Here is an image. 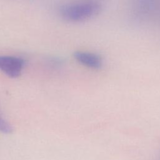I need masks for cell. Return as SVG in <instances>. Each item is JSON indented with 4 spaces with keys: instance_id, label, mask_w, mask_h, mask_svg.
<instances>
[{
    "instance_id": "2",
    "label": "cell",
    "mask_w": 160,
    "mask_h": 160,
    "mask_svg": "<svg viewBox=\"0 0 160 160\" xmlns=\"http://www.w3.org/2000/svg\"><path fill=\"white\" fill-rule=\"evenodd\" d=\"M24 64V60L21 58L0 56V70L11 78L19 77L22 72Z\"/></svg>"
},
{
    "instance_id": "3",
    "label": "cell",
    "mask_w": 160,
    "mask_h": 160,
    "mask_svg": "<svg viewBox=\"0 0 160 160\" xmlns=\"http://www.w3.org/2000/svg\"><path fill=\"white\" fill-rule=\"evenodd\" d=\"M74 57L81 64L92 69H99L103 65L102 57L94 52L78 51L74 53Z\"/></svg>"
},
{
    "instance_id": "1",
    "label": "cell",
    "mask_w": 160,
    "mask_h": 160,
    "mask_svg": "<svg viewBox=\"0 0 160 160\" xmlns=\"http://www.w3.org/2000/svg\"><path fill=\"white\" fill-rule=\"evenodd\" d=\"M101 5L96 1H88L62 6L59 14L69 22H81L96 16L101 11Z\"/></svg>"
},
{
    "instance_id": "4",
    "label": "cell",
    "mask_w": 160,
    "mask_h": 160,
    "mask_svg": "<svg viewBox=\"0 0 160 160\" xmlns=\"http://www.w3.org/2000/svg\"><path fill=\"white\" fill-rule=\"evenodd\" d=\"M13 131L11 124L4 118L0 111V132L5 134H11Z\"/></svg>"
}]
</instances>
